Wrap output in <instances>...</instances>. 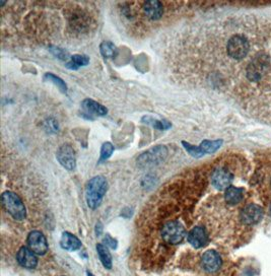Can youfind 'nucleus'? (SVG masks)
Returning a JSON list of instances; mask_svg holds the SVG:
<instances>
[{
    "mask_svg": "<svg viewBox=\"0 0 271 276\" xmlns=\"http://www.w3.org/2000/svg\"><path fill=\"white\" fill-rule=\"evenodd\" d=\"M263 216L262 208L257 204H249L244 207L241 212V219L245 225H254Z\"/></svg>",
    "mask_w": 271,
    "mask_h": 276,
    "instance_id": "9",
    "label": "nucleus"
},
{
    "mask_svg": "<svg viewBox=\"0 0 271 276\" xmlns=\"http://www.w3.org/2000/svg\"><path fill=\"white\" fill-rule=\"evenodd\" d=\"M243 189L241 188H237V187H233L229 186L227 190H226V194H225V199L227 201V203L230 204V205H235L238 204L242 201L243 199Z\"/></svg>",
    "mask_w": 271,
    "mask_h": 276,
    "instance_id": "17",
    "label": "nucleus"
},
{
    "mask_svg": "<svg viewBox=\"0 0 271 276\" xmlns=\"http://www.w3.org/2000/svg\"><path fill=\"white\" fill-rule=\"evenodd\" d=\"M269 66V59L267 56L259 55L251 61L247 67V77L251 82H257L262 78Z\"/></svg>",
    "mask_w": 271,
    "mask_h": 276,
    "instance_id": "6",
    "label": "nucleus"
},
{
    "mask_svg": "<svg viewBox=\"0 0 271 276\" xmlns=\"http://www.w3.org/2000/svg\"><path fill=\"white\" fill-rule=\"evenodd\" d=\"M144 11L147 19L151 21H158L164 15V6L162 2L157 1V0H151V1L145 2Z\"/></svg>",
    "mask_w": 271,
    "mask_h": 276,
    "instance_id": "14",
    "label": "nucleus"
},
{
    "mask_svg": "<svg viewBox=\"0 0 271 276\" xmlns=\"http://www.w3.org/2000/svg\"><path fill=\"white\" fill-rule=\"evenodd\" d=\"M51 51H52V53L55 55V56H57L59 59H61V60H65V59H67L68 58V56H69V54H68V52H66V51H64L63 49H60V48H52L51 49Z\"/></svg>",
    "mask_w": 271,
    "mask_h": 276,
    "instance_id": "25",
    "label": "nucleus"
},
{
    "mask_svg": "<svg viewBox=\"0 0 271 276\" xmlns=\"http://www.w3.org/2000/svg\"><path fill=\"white\" fill-rule=\"evenodd\" d=\"M202 266L208 272H215L222 266V258L213 250L205 252L202 256Z\"/></svg>",
    "mask_w": 271,
    "mask_h": 276,
    "instance_id": "11",
    "label": "nucleus"
},
{
    "mask_svg": "<svg viewBox=\"0 0 271 276\" xmlns=\"http://www.w3.org/2000/svg\"><path fill=\"white\" fill-rule=\"evenodd\" d=\"M45 80H47L51 83H53L55 85H57V87L62 91V93H66V91H67V86H66L65 83H64L60 77L54 75L53 73H46L45 74Z\"/></svg>",
    "mask_w": 271,
    "mask_h": 276,
    "instance_id": "23",
    "label": "nucleus"
},
{
    "mask_svg": "<svg viewBox=\"0 0 271 276\" xmlns=\"http://www.w3.org/2000/svg\"><path fill=\"white\" fill-rule=\"evenodd\" d=\"M100 50L105 58H114L117 55V48L112 42H103L100 46Z\"/></svg>",
    "mask_w": 271,
    "mask_h": 276,
    "instance_id": "21",
    "label": "nucleus"
},
{
    "mask_svg": "<svg viewBox=\"0 0 271 276\" xmlns=\"http://www.w3.org/2000/svg\"><path fill=\"white\" fill-rule=\"evenodd\" d=\"M186 235L184 227L179 221H169L163 227L162 236L166 243L177 245L182 242Z\"/></svg>",
    "mask_w": 271,
    "mask_h": 276,
    "instance_id": "3",
    "label": "nucleus"
},
{
    "mask_svg": "<svg viewBox=\"0 0 271 276\" xmlns=\"http://www.w3.org/2000/svg\"><path fill=\"white\" fill-rule=\"evenodd\" d=\"M97 251H98V254H99L102 264L104 265L105 268L111 269L112 268V256L109 252L108 247L106 245L99 244L97 246Z\"/></svg>",
    "mask_w": 271,
    "mask_h": 276,
    "instance_id": "19",
    "label": "nucleus"
},
{
    "mask_svg": "<svg viewBox=\"0 0 271 276\" xmlns=\"http://www.w3.org/2000/svg\"><path fill=\"white\" fill-rule=\"evenodd\" d=\"M28 246L35 254L44 255L48 251V243L45 235L39 231L30 233L28 236Z\"/></svg>",
    "mask_w": 271,
    "mask_h": 276,
    "instance_id": "8",
    "label": "nucleus"
},
{
    "mask_svg": "<svg viewBox=\"0 0 271 276\" xmlns=\"http://www.w3.org/2000/svg\"><path fill=\"white\" fill-rule=\"evenodd\" d=\"M17 259L20 264L24 268L33 269L38 264V259L35 253L28 247H21L20 249V251L17 255Z\"/></svg>",
    "mask_w": 271,
    "mask_h": 276,
    "instance_id": "12",
    "label": "nucleus"
},
{
    "mask_svg": "<svg viewBox=\"0 0 271 276\" xmlns=\"http://www.w3.org/2000/svg\"><path fill=\"white\" fill-rule=\"evenodd\" d=\"M167 154V149H166V147L158 146L141 154L138 157L137 163L140 167H145V168L153 167L163 163L166 159Z\"/></svg>",
    "mask_w": 271,
    "mask_h": 276,
    "instance_id": "4",
    "label": "nucleus"
},
{
    "mask_svg": "<svg viewBox=\"0 0 271 276\" xmlns=\"http://www.w3.org/2000/svg\"><path fill=\"white\" fill-rule=\"evenodd\" d=\"M231 181H233V175H231L226 169L215 170L211 176L212 185L218 190L228 189L230 185Z\"/></svg>",
    "mask_w": 271,
    "mask_h": 276,
    "instance_id": "10",
    "label": "nucleus"
},
{
    "mask_svg": "<svg viewBox=\"0 0 271 276\" xmlns=\"http://www.w3.org/2000/svg\"><path fill=\"white\" fill-rule=\"evenodd\" d=\"M107 190L108 183L104 177L97 176L90 179L87 182L85 188V199L88 207L92 209L98 208L101 205Z\"/></svg>",
    "mask_w": 271,
    "mask_h": 276,
    "instance_id": "1",
    "label": "nucleus"
},
{
    "mask_svg": "<svg viewBox=\"0 0 271 276\" xmlns=\"http://www.w3.org/2000/svg\"><path fill=\"white\" fill-rule=\"evenodd\" d=\"M143 121L144 123H146L148 125H151L153 128H157L159 130H167L169 129L172 125L171 123H169L167 121H159L157 119H153L151 117H144L143 118Z\"/></svg>",
    "mask_w": 271,
    "mask_h": 276,
    "instance_id": "22",
    "label": "nucleus"
},
{
    "mask_svg": "<svg viewBox=\"0 0 271 276\" xmlns=\"http://www.w3.org/2000/svg\"><path fill=\"white\" fill-rule=\"evenodd\" d=\"M104 243L106 244L107 247H110L112 249H116L117 248V242H116L113 238H111V236L109 234H107L105 236V239H104Z\"/></svg>",
    "mask_w": 271,
    "mask_h": 276,
    "instance_id": "26",
    "label": "nucleus"
},
{
    "mask_svg": "<svg viewBox=\"0 0 271 276\" xmlns=\"http://www.w3.org/2000/svg\"><path fill=\"white\" fill-rule=\"evenodd\" d=\"M86 273H87V276H95V275H93V274H92V273H90V272H89V271H87V272H86Z\"/></svg>",
    "mask_w": 271,
    "mask_h": 276,
    "instance_id": "27",
    "label": "nucleus"
},
{
    "mask_svg": "<svg viewBox=\"0 0 271 276\" xmlns=\"http://www.w3.org/2000/svg\"><path fill=\"white\" fill-rule=\"evenodd\" d=\"M1 202L6 212L17 220L24 219L27 215L24 204L20 197L10 191H6L1 196Z\"/></svg>",
    "mask_w": 271,
    "mask_h": 276,
    "instance_id": "2",
    "label": "nucleus"
},
{
    "mask_svg": "<svg viewBox=\"0 0 271 276\" xmlns=\"http://www.w3.org/2000/svg\"><path fill=\"white\" fill-rule=\"evenodd\" d=\"M223 140H203L200 146H198V149L200 150L201 155L208 153H213L215 152L219 148L222 147Z\"/></svg>",
    "mask_w": 271,
    "mask_h": 276,
    "instance_id": "18",
    "label": "nucleus"
},
{
    "mask_svg": "<svg viewBox=\"0 0 271 276\" xmlns=\"http://www.w3.org/2000/svg\"><path fill=\"white\" fill-rule=\"evenodd\" d=\"M60 244L63 249L68 250V251H75V250L82 247V242L75 235L67 232L62 234Z\"/></svg>",
    "mask_w": 271,
    "mask_h": 276,
    "instance_id": "16",
    "label": "nucleus"
},
{
    "mask_svg": "<svg viewBox=\"0 0 271 276\" xmlns=\"http://www.w3.org/2000/svg\"><path fill=\"white\" fill-rule=\"evenodd\" d=\"M228 54L236 60H241L246 57L249 51V43L242 36H234L228 42Z\"/></svg>",
    "mask_w": 271,
    "mask_h": 276,
    "instance_id": "5",
    "label": "nucleus"
},
{
    "mask_svg": "<svg viewBox=\"0 0 271 276\" xmlns=\"http://www.w3.org/2000/svg\"><path fill=\"white\" fill-rule=\"evenodd\" d=\"M89 62V58L85 55H73L70 57V61L66 63L65 66L71 70H77L79 68L85 66Z\"/></svg>",
    "mask_w": 271,
    "mask_h": 276,
    "instance_id": "20",
    "label": "nucleus"
},
{
    "mask_svg": "<svg viewBox=\"0 0 271 276\" xmlns=\"http://www.w3.org/2000/svg\"><path fill=\"white\" fill-rule=\"evenodd\" d=\"M187 238H188V242L193 247L197 249L204 247L208 241V234H206V231L201 227H196L194 229H192L189 232Z\"/></svg>",
    "mask_w": 271,
    "mask_h": 276,
    "instance_id": "13",
    "label": "nucleus"
},
{
    "mask_svg": "<svg viewBox=\"0 0 271 276\" xmlns=\"http://www.w3.org/2000/svg\"><path fill=\"white\" fill-rule=\"evenodd\" d=\"M57 160L60 165L68 170H73L76 167V157L74 149L69 144H63L57 150Z\"/></svg>",
    "mask_w": 271,
    "mask_h": 276,
    "instance_id": "7",
    "label": "nucleus"
},
{
    "mask_svg": "<svg viewBox=\"0 0 271 276\" xmlns=\"http://www.w3.org/2000/svg\"><path fill=\"white\" fill-rule=\"evenodd\" d=\"M82 107L85 111V113L89 115V118H93V116L103 117V116H106L108 113L107 108L102 106V105L99 104L98 102H95L89 99H86L83 102Z\"/></svg>",
    "mask_w": 271,
    "mask_h": 276,
    "instance_id": "15",
    "label": "nucleus"
},
{
    "mask_svg": "<svg viewBox=\"0 0 271 276\" xmlns=\"http://www.w3.org/2000/svg\"><path fill=\"white\" fill-rule=\"evenodd\" d=\"M114 151V147L112 146V143L110 142H105L103 144V147L101 149V156H100V163L106 162L109 157L112 155Z\"/></svg>",
    "mask_w": 271,
    "mask_h": 276,
    "instance_id": "24",
    "label": "nucleus"
}]
</instances>
